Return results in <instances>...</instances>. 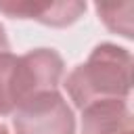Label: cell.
Returning <instances> with one entry per match:
<instances>
[{
  "mask_svg": "<svg viewBox=\"0 0 134 134\" xmlns=\"http://www.w3.org/2000/svg\"><path fill=\"white\" fill-rule=\"evenodd\" d=\"M63 86L80 111L98 100H128L132 90V54L128 48L103 42L94 46L86 63H80L67 75Z\"/></svg>",
  "mask_w": 134,
  "mask_h": 134,
  "instance_id": "1",
  "label": "cell"
},
{
  "mask_svg": "<svg viewBox=\"0 0 134 134\" xmlns=\"http://www.w3.org/2000/svg\"><path fill=\"white\" fill-rule=\"evenodd\" d=\"M65 71V63L54 48H36L15 61L13 69V98L15 107L29 98L57 90Z\"/></svg>",
  "mask_w": 134,
  "mask_h": 134,
  "instance_id": "2",
  "label": "cell"
},
{
  "mask_svg": "<svg viewBox=\"0 0 134 134\" xmlns=\"http://www.w3.org/2000/svg\"><path fill=\"white\" fill-rule=\"evenodd\" d=\"M15 134H75V115L59 90L42 92L13 113Z\"/></svg>",
  "mask_w": 134,
  "mask_h": 134,
  "instance_id": "3",
  "label": "cell"
},
{
  "mask_svg": "<svg viewBox=\"0 0 134 134\" xmlns=\"http://www.w3.org/2000/svg\"><path fill=\"white\" fill-rule=\"evenodd\" d=\"M0 13L13 19H34L50 27H67L86 13V2L82 0H61V2L2 0Z\"/></svg>",
  "mask_w": 134,
  "mask_h": 134,
  "instance_id": "4",
  "label": "cell"
},
{
  "mask_svg": "<svg viewBox=\"0 0 134 134\" xmlns=\"http://www.w3.org/2000/svg\"><path fill=\"white\" fill-rule=\"evenodd\" d=\"M82 134H134L128 100H98L82 109Z\"/></svg>",
  "mask_w": 134,
  "mask_h": 134,
  "instance_id": "5",
  "label": "cell"
},
{
  "mask_svg": "<svg viewBox=\"0 0 134 134\" xmlns=\"http://www.w3.org/2000/svg\"><path fill=\"white\" fill-rule=\"evenodd\" d=\"M132 2H121V4H96L98 19L115 34L132 40Z\"/></svg>",
  "mask_w": 134,
  "mask_h": 134,
  "instance_id": "6",
  "label": "cell"
},
{
  "mask_svg": "<svg viewBox=\"0 0 134 134\" xmlns=\"http://www.w3.org/2000/svg\"><path fill=\"white\" fill-rule=\"evenodd\" d=\"M17 54L2 52L0 54V117L15 113V98H13V69H15Z\"/></svg>",
  "mask_w": 134,
  "mask_h": 134,
  "instance_id": "7",
  "label": "cell"
},
{
  "mask_svg": "<svg viewBox=\"0 0 134 134\" xmlns=\"http://www.w3.org/2000/svg\"><path fill=\"white\" fill-rule=\"evenodd\" d=\"M2 52H10V44H8V38H6L4 27L0 25V54Z\"/></svg>",
  "mask_w": 134,
  "mask_h": 134,
  "instance_id": "8",
  "label": "cell"
},
{
  "mask_svg": "<svg viewBox=\"0 0 134 134\" xmlns=\"http://www.w3.org/2000/svg\"><path fill=\"white\" fill-rule=\"evenodd\" d=\"M0 134H10V132H8V128H6L4 124H0Z\"/></svg>",
  "mask_w": 134,
  "mask_h": 134,
  "instance_id": "9",
  "label": "cell"
}]
</instances>
